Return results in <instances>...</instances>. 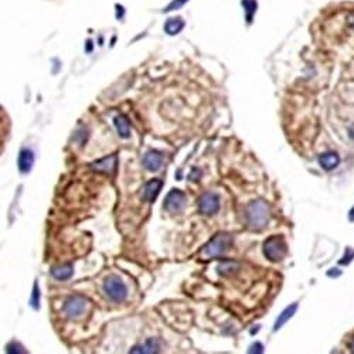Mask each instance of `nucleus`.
Wrapping results in <instances>:
<instances>
[{
  "label": "nucleus",
  "mask_w": 354,
  "mask_h": 354,
  "mask_svg": "<svg viewBox=\"0 0 354 354\" xmlns=\"http://www.w3.org/2000/svg\"><path fill=\"white\" fill-rule=\"evenodd\" d=\"M245 221L251 229H262L268 226L271 221V208L264 200L251 201L245 208Z\"/></svg>",
  "instance_id": "f257e3e1"
},
{
  "label": "nucleus",
  "mask_w": 354,
  "mask_h": 354,
  "mask_svg": "<svg viewBox=\"0 0 354 354\" xmlns=\"http://www.w3.org/2000/svg\"><path fill=\"white\" fill-rule=\"evenodd\" d=\"M232 244H234V241H232V237L229 234L218 232V234H215L211 240L206 244V247L201 251V256L204 259L221 256V255L226 254L227 251L232 247Z\"/></svg>",
  "instance_id": "f03ea898"
},
{
  "label": "nucleus",
  "mask_w": 354,
  "mask_h": 354,
  "mask_svg": "<svg viewBox=\"0 0 354 354\" xmlns=\"http://www.w3.org/2000/svg\"><path fill=\"white\" fill-rule=\"evenodd\" d=\"M264 255L271 262H281L288 255V245L282 235H272L264 242Z\"/></svg>",
  "instance_id": "7ed1b4c3"
},
{
  "label": "nucleus",
  "mask_w": 354,
  "mask_h": 354,
  "mask_svg": "<svg viewBox=\"0 0 354 354\" xmlns=\"http://www.w3.org/2000/svg\"><path fill=\"white\" fill-rule=\"evenodd\" d=\"M104 292L106 293V296L109 297L111 300L116 302V303L124 302L127 296L126 285L124 283V281H121L118 276H109V278L105 279Z\"/></svg>",
  "instance_id": "20e7f679"
},
{
  "label": "nucleus",
  "mask_w": 354,
  "mask_h": 354,
  "mask_svg": "<svg viewBox=\"0 0 354 354\" xmlns=\"http://www.w3.org/2000/svg\"><path fill=\"white\" fill-rule=\"evenodd\" d=\"M187 204V196L186 193L179 190V188H173L170 190L169 194L165 198V203H163V208L167 212H180L186 207Z\"/></svg>",
  "instance_id": "39448f33"
},
{
  "label": "nucleus",
  "mask_w": 354,
  "mask_h": 354,
  "mask_svg": "<svg viewBox=\"0 0 354 354\" xmlns=\"http://www.w3.org/2000/svg\"><path fill=\"white\" fill-rule=\"evenodd\" d=\"M86 306H88V300L84 296L74 295V296L68 297L65 300V303L62 306V311H64L67 317H70V319H78L80 316L84 314Z\"/></svg>",
  "instance_id": "423d86ee"
},
{
  "label": "nucleus",
  "mask_w": 354,
  "mask_h": 354,
  "mask_svg": "<svg viewBox=\"0 0 354 354\" xmlns=\"http://www.w3.org/2000/svg\"><path fill=\"white\" fill-rule=\"evenodd\" d=\"M198 210L204 215H214L220 210V196L215 193H204L198 198Z\"/></svg>",
  "instance_id": "0eeeda50"
},
{
  "label": "nucleus",
  "mask_w": 354,
  "mask_h": 354,
  "mask_svg": "<svg viewBox=\"0 0 354 354\" xmlns=\"http://www.w3.org/2000/svg\"><path fill=\"white\" fill-rule=\"evenodd\" d=\"M116 166H118V157H116V155H111L92 162L89 165V169L92 171H97V173L113 174L116 171Z\"/></svg>",
  "instance_id": "6e6552de"
},
{
  "label": "nucleus",
  "mask_w": 354,
  "mask_h": 354,
  "mask_svg": "<svg viewBox=\"0 0 354 354\" xmlns=\"http://www.w3.org/2000/svg\"><path fill=\"white\" fill-rule=\"evenodd\" d=\"M163 165V153L159 150H149L143 156V166L147 171H157Z\"/></svg>",
  "instance_id": "1a4fd4ad"
},
{
  "label": "nucleus",
  "mask_w": 354,
  "mask_h": 354,
  "mask_svg": "<svg viewBox=\"0 0 354 354\" xmlns=\"http://www.w3.org/2000/svg\"><path fill=\"white\" fill-rule=\"evenodd\" d=\"M34 165V153L33 150H30L27 147L21 149L20 153H19V157H17V166H19V170L21 173H28L31 167Z\"/></svg>",
  "instance_id": "9d476101"
},
{
  "label": "nucleus",
  "mask_w": 354,
  "mask_h": 354,
  "mask_svg": "<svg viewBox=\"0 0 354 354\" xmlns=\"http://www.w3.org/2000/svg\"><path fill=\"white\" fill-rule=\"evenodd\" d=\"M163 187V182L159 180V179H153L150 180L149 183L145 186V191H143V198L149 203H153L156 197L159 196L160 190Z\"/></svg>",
  "instance_id": "9b49d317"
},
{
  "label": "nucleus",
  "mask_w": 354,
  "mask_h": 354,
  "mask_svg": "<svg viewBox=\"0 0 354 354\" xmlns=\"http://www.w3.org/2000/svg\"><path fill=\"white\" fill-rule=\"evenodd\" d=\"M113 124H115V127L118 130V135L124 139H127L130 136V125H129V121L125 115H118L115 116L113 119Z\"/></svg>",
  "instance_id": "f8f14e48"
},
{
  "label": "nucleus",
  "mask_w": 354,
  "mask_h": 354,
  "mask_svg": "<svg viewBox=\"0 0 354 354\" xmlns=\"http://www.w3.org/2000/svg\"><path fill=\"white\" fill-rule=\"evenodd\" d=\"M319 163L325 170H333L339 166L340 157L333 152H327V153L319 156Z\"/></svg>",
  "instance_id": "ddd939ff"
},
{
  "label": "nucleus",
  "mask_w": 354,
  "mask_h": 354,
  "mask_svg": "<svg viewBox=\"0 0 354 354\" xmlns=\"http://www.w3.org/2000/svg\"><path fill=\"white\" fill-rule=\"evenodd\" d=\"M74 273V267L71 264H65V265H60V267H54L51 269V275L57 281H67L70 279Z\"/></svg>",
  "instance_id": "4468645a"
},
{
  "label": "nucleus",
  "mask_w": 354,
  "mask_h": 354,
  "mask_svg": "<svg viewBox=\"0 0 354 354\" xmlns=\"http://www.w3.org/2000/svg\"><path fill=\"white\" fill-rule=\"evenodd\" d=\"M160 352V341L157 339H149L143 346L133 347L130 353H159Z\"/></svg>",
  "instance_id": "2eb2a0df"
},
{
  "label": "nucleus",
  "mask_w": 354,
  "mask_h": 354,
  "mask_svg": "<svg viewBox=\"0 0 354 354\" xmlns=\"http://www.w3.org/2000/svg\"><path fill=\"white\" fill-rule=\"evenodd\" d=\"M297 309V303H293V305H291L289 308H286L285 311L279 314V317L276 319V322H275V326H273V330L276 332V330H279L281 327H282L293 314H295V312Z\"/></svg>",
  "instance_id": "dca6fc26"
},
{
  "label": "nucleus",
  "mask_w": 354,
  "mask_h": 354,
  "mask_svg": "<svg viewBox=\"0 0 354 354\" xmlns=\"http://www.w3.org/2000/svg\"><path fill=\"white\" fill-rule=\"evenodd\" d=\"M184 27L183 19L180 17H176V19H169L165 24V31L170 34V36H174L177 33H180Z\"/></svg>",
  "instance_id": "f3484780"
},
{
  "label": "nucleus",
  "mask_w": 354,
  "mask_h": 354,
  "mask_svg": "<svg viewBox=\"0 0 354 354\" xmlns=\"http://www.w3.org/2000/svg\"><path fill=\"white\" fill-rule=\"evenodd\" d=\"M40 288H39V283L37 281L34 282L33 285V292H31V296H30V300H28V303H30V306L34 309V311H39L40 309Z\"/></svg>",
  "instance_id": "a211bd4d"
},
{
  "label": "nucleus",
  "mask_w": 354,
  "mask_h": 354,
  "mask_svg": "<svg viewBox=\"0 0 354 354\" xmlns=\"http://www.w3.org/2000/svg\"><path fill=\"white\" fill-rule=\"evenodd\" d=\"M238 268H240V267H238L237 262H232V261H224L223 264L218 265V272H220L221 275H231V273L237 272Z\"/></svg>",
  "instance_id": "6ab92c4d"
},
{
  "label": "nucleus",
  "mask_w": 354,
  "mask_h": 354,
  "mask_svg": "<svg viewBox=\"0 0 354 354\" xmlns=\"http://www.w3.org/2000/svg\"><path fill=\"white\" fill-rule=\"evenodd\" d=\"M242 6L245 9V14H247V21L251 23L252 21V16L256 12V1L255 0H242Z\"/></svg>",
  "instance_id": "aec40b11"
},
{
  "label": "nucleus",
  "mask_w": 354,
  "mask_h": 354,
  "mask_svg": "<svg viewBox=\"0 0 354 354\" xmlns=\"http://www.w3.org/2000/svg\"><path fill=\"white\" fill-rule=\"evenodd\" d=\"M6 352H7V353H12V354L27 353V352L24 350V347H23L20 343H17V341H10V343L6 346Z\"/></svg>",
  "instance_id": "412c9836"
},
{
  "label": "nucleus",
  "mask_w": 354,
  "mask_h": 354,
  "mask_svg": "<svg viewBox=\"0 0 354 354\" xmlns=\"http://www.w3.org/2000/svg\"><path fill=\"white\" fill-rule=\"evenodd\" d=\"M186 1H187V0H173L169 6L165 9V12H171V10H174V9H179V7H182V6H183Z\"/></svg>",
  "instance_id": "4be33fe9"
},
{
  "label": "nucleus",
  "mask_w": 354,
  "mask_h": 354,
  "mask_svg": "<svg viewBox=\"0 0 354 354\" xmlns=\"http://www.w3.org/2000/svg\"><path fill=\"white\" fill-rule=\"evenodd\" d=\"M201 176H203V171L198 170L197 167H193L191 171H190V174H188V179H190L191 182H198Z\"/></svg>",
  "instance_id": "5701e85b"
},
{
  "label": "nucleus",
  "mask_w": 354,
  "mask_h": 354,
  "mask_svg": "<svg viewBox=\"0 0 354 354\" xmlns=\"http://www.w3.org/2000/svg\"><path fill=\"white\" fill-rule=\"evenodd\" d=\"M248 353H264V346L261 344V343H254L251 347H250V350H248Z\"/></svg>",
  "instance_id": "b1692460"
},
{
  "label": "nucleus",
  "mask_w": 354,
  "mask_h": 354,
  "mask_svg": "<svg viewBox=\"0 0 354 354\" xmlns=\"http://www.w3.org/2000/svg\"><path fill=\"white\" fill-rule=\"evenodd\" d=\"M347 347H349V350L354 353V333L352 336H349V341H347Z\"/></svg>",
  "instance_id": "393cba45"
},
{
  "label": "nucleus",
  "mask_w": 354,
  "mask_h": 354,
  "mask_svg": "<svg viewBox=\"0 0 354 354\" xmlns=\"http://www.w3.org/2000/svg\"><path fill=\"white\" fill-rule=\"evenodd\" d=\"M92 45H91V42H88V47H86V51H91Z\"/></svg>",
  "instance_id": "a878e982"
},
{
  "label": "nucleus",
  "mask_w": 354,
  "mask_h": 354,
  "mask_svg": "<svg viewBox=\"0 0 354 354\" xmlns=\"http://www.w3.org/2000/svg\"><path fill=\"white\" fill-rule=\"evenodd\" d=\"M352 218H354V210H353V211H352Z\"/></svg>",
  "instance_id": "bb28decb"
}]
</instances>
